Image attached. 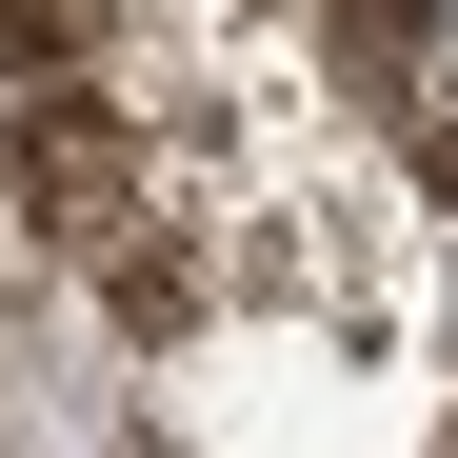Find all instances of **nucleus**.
Masks as SVG:
<instances>
[]
</instances>
